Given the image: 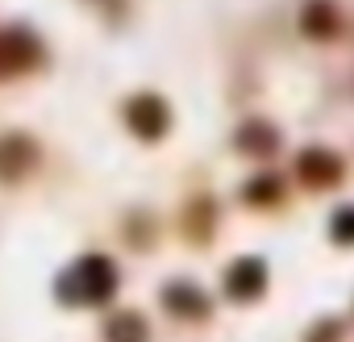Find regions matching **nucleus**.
Listing matches in <instances>:
<instances>
[{
  "mask_svg": "<svg viewBox=\"0 0 354 342\" xmlns=\"http://www.w3.org/2000/svg\"><path fill=\"white\" fill-rule=\"evenodd\" d=\"M117 284H121V276H117V263L109 255H84L55 280V296L63 305H71V309L109 305L117 296Z\"/></svg>",
  "mask_w": 354,
  "mask_h": 342,
  "instance_id": "1",
  "label": "nucleus"
},
{
  "mask_svg": "<svg viewBox=\"0 0 354 342\" xmlns=\"http://www.w3.org/2000/svg\"><path fill=\"white\" fill-rule=\"evenodd\" d=\"M125 125L133 129V138H142V142H158V138L171 129V109H167L162 96H154V92H138V96L125 100Z\"/></svg>",
  "mask_w": 354,
  "mask_h": 342,
  "instance_id": "2",
  "label": "nucleus"
},
{
  "mask_svg": "<svg viewBox=\"0 0 354 342\" xmlns=\"http://www.w3.org/2000/svg\"><path fill=\"white\" fill-rule=\"evenodd\" d=\"M221 288H225V296L238 300V305L259 300V296L267 292V263H263L259 255H242V259H234V263L225 267Z\"/></svg>",
  "mask_w": 354,
  "mask_h": 342,
  "instance_id": "3",
  "label": "nucleus"
},
{
  "mask_svg": "<svg viewBox=\"0 0 354 342\" xmlns=\"http://www.w3.org/2000/svg\"><path fill=\"white\" fill-rule=\"evenodd\" d=\"M296 176H300L308 188H333V184H342V176H346V163H342V154L329 150V146H304V150L296 154Z\"/></svg>",
  "mask_w": 354,
  "mask_h": 342,
  "instance_id": "4",
  "label": "nucleus"
},
{
  "mask_svg": "<svg viewBox=\"0 0 354 342\" xmlns=\"http://www.w3.org/2000/svg\"><path fill=\"white\" fill-rule=\"evenodd\" d=\"M42 63V46L26 30H5L0 34V75H21Z\"/></svg>",
  "mask_w": 354,
  "mask_h": 342,
  "instance_id": "5",
  "label": "nucleus"
},
{
  "mask_svg": "<svg viewBox=\"0 0 354 342\" xmlns=\"http://www.w3.org/2000/svg\"><path fill=\"white\" fill-rule=\"evenodd\" d=\"M158 296H162L167 313L188 317V321H201V317H209V309H213L209 292H205L201 284H192V280H171V284H162Z\"/></svg>",
  "mask_w": 354,
  "mask_h": 342,
  "instance_id": "6",
  "label": "nucleus"
},
{
  "mask_svg": "<svg viewBox=\"0 0 354 342\" xmlns=\"http://www.w3.org/2000/svg\"><path fill=\"white\" fill-rule=\"evenodd\" d=\"M38 146L30 134H0V180H21L26 171H34Z\"/></svg>",
  "mask_w": 354,
  "mask_h": 342,
  "instance_id": "7",
  "label": "nucleus"
},
{
  "mask_svg": "<svg viewBox=\"0 0 354 342\" xmlns=\"http://www.w3.org/2000/svg\"><path fill=\"white\" fill-rule=\"evenodd\" d=\"M234 146H238L242 154H254V159L275 154V146H279V129H275L271 121H263V117L242 121V125H238V134H234Z\"/></svg>",
  "mask_w": 354,
  "mask_h": 342,
  "instance_id": "8",
  "label": "nucleus"
},
{
  "mask_svg": "<svg viewBox=\"0 0 354 342\" xmlns=\"http://www.w3.org/2000/svg\"><path fill=\"white\" fill-rule=\"evenodd\" d=\"M300 30L313 42H329L337 34V9H333V0H308V5L300 9Z\"/></svg>",
  "mask_w": 354,
  "mask_h": 342,
  "instance_id": "9",
  "label": "nucleus"
},
{
  "mask_svg": "<svg viewBox=\"0 0 354 342\" xmlns=\"http://www.w3.org/2000/svg\"><path fill=\"white\" fill-rule=\"evenodd\" d=\"M150 338V325L138 309H121L104 321V342H146Z\"/></svg>",
  "mask_w": 354,
  "mask_h": 342,
  "instance_id": "10",
  "label": "nucleus"
},
{
  "mask_svg": "<svg viewBox=\"0 0 354 342\" xmlns=\"http://www.w3.org/2000/svg\"><path fill=\"white\" fill-rule=\"evenodd\" d=\"M242 197H246V205H259V209H263V205H279L283 184H279L275 176H267V171H263V176H254V180L246 184V192H242Z\"/></svg>",
  "mask_w": 354,
  "mask_h": 342,
  "instance_id": "11",
  "label": "nucleus"
},
{
  "mask_svg": "<svg viewBox=\"0 0 354 342\" xmlns=\"http://www.w3.org/2000/svg\"><path fill=\"white\" fill-rule=\"evenodd\" d=\"M329 238H333L337 246H354V205L333 209V217H329Z\"/></svg>",
  "mask_w": 354,
  "mask_h": 342,
  "instance_id": "12",
  "label": "nucleus"
},
{
  "mask_svg": "<svg viewBox=\"0 0 354 342\" xmlns=\"http://www.w3.org/2000/svg\"><path fill=\"white\" fill-rule=\"evenodd\" d=\"M337 334H342V325H337L333 317H325V321L308 334V342H337Z\"/></svg>",
  "mask_w": 354,
  "mask_h": 342,
  "instance_id": "13",
  "label": "nucleus"
},
{
  "mask_svg": "<svg viewBox=\"0 0 354 342\" xmlns=\"http://www.w3.org/2000/svg\"><path fill=\"white\" fill-rule=\"evenodd\" d=\"M92 5H100V9H113V13H117V9H121V0H92Z\"/></svg>",
  "mask_w": 354,
  "mask_h": 342,
  "instance_id": "14",
  "label": "nucleus"
}]
</instances>
